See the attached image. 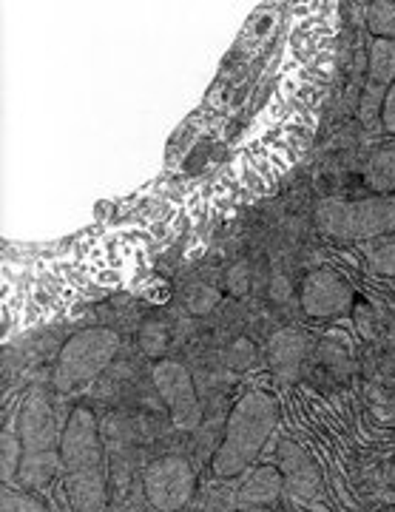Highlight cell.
Instances as JSON below:
<instances>
[{
    "label": "cell",
    "instance_id": "cell-1",
    "mask_svg": "<svg viewBox=\"0 0 395 512\" xmlns=\"http://www.w3.org/2000/svg\"><path fill=\"white\" fill-rule=\"evenodd\" d=\"M279 421V404L265 390H248L234 410L225 416L222 441L211 456L216 478L242 476L265 450L270 433Z\"/></svg>",
    "mask_w": 395,
    "mask_h": 512
},
{
    "label": "cell",
    "instance_id": "cell-2",
    "mask_svg": "<svg viewBox=\"0 0 395 512\" xmlns=\"http://www.w3.org/2000/svg\"><path fill=\"white\" fill-rule=\"evenodd\" d=\"M18 436L23 444V461L18 470L20 490H46L63 467L60 439L66 421H60L46 390H32L18 413Z\"/></svg>",
    "mask_w": 395,
    "mask_h": 512
},
{
    "label": "cell",
    "instance_id": "cell-3",
    "mask_svg": "<svg viewBox=\"0 0 395 512\" xmlns=\"http://www.w3.org/2000/svg\"><path fill=\"white\" fill-rule=\"evenodd\" d=\"M120 353V336L111 328L80 330L66 339L54 365V387L60 393H74L97 382Z\"/></svg>",
    "mask_w": 395,
    "mask_h": 512
},
{
    "label": "cell",
    "instance_id": "cell-4",
    "mask_svg": "<svg viewBox=\"0 0 395 512\" xmlns=\"http://www.w3.org/2000/svg\"><path fill=\"white\" fill-rule=\"evenodd\" d=\"M316 220L324 234L359 242L376 239L395 231V194L390 197H370V200H324L316 208Z\"/></svg>",
    "mask_w": 395,
    "mask_h": 512
},
{
    "label": "cell",
    "instance_id": "cell-5",
    "mask_svg": "<svg viewBox=\"0 0 395 512\" xmlns=\"http://www.w3.org/2000/svg\"><path fill=\"white\" fill-rule=\"evenodd\" d=\"M143 493L157 512H182L197 493V470L182 456H160L143 473Z\"/></svg>",
    "mask_w": 395,
    "mask_h": 512
},
{
    "label": "cell",
    "instance_id": "cell-6",
    "mask_svg": "<svg viewBox=\"0 0 395 512\" xmlns=\"http://www.w3.org/2000/svg\"><path fill=\"white\" fill-rule=\"evenodd\" d=\"M60 458H63L66 476L106 470L103 433H100V421L91 413V407L77 404V407H72V413L66 416L63 439H60Z\"/></svg>",
    "mask_w": 395,
    "mask_h": 512
},
{
    "label": "cell",
    "instance_id": "cell-7",
    "mask_svg": "<svg viewBox=\"0 0 395 512\" xmlns=\"http://www.w3.org/2000/svg\"><path fill=\"white\" fill-rule=\"evenodd\" d=\"M151 379L162 404L171 413V421L185 433H197L202 427V399H199L191 370L174 359H160L151 370Z\"/></svg>",
    "mask_w": 395,
    "mask_h": 512
},
{
    "label": "cell",
    "instance_id": "cell-8",
    "mask_svg": "<svg viewBox=\"0 0 395 512\" xmlns=\"http://www.w3.org/2000/svg\"><path fill=\"white\" fill-rule=\"evenodd\" d=\"M302 311L313 319H333L342 316L353 308V288L347 285V279L339 276L336 271H313L302 282V293H299Z\"/></svg>",
    "mask_w": 395,
    "mask_h": 512
},
{
    "label": "cell",
    "instance_id": "cell-9",
    "mask_svg": "<svg viewBox=\"0 0 395 512\" xmlns=\"http://www.w3.org/2000/svg\"><path fill=\"white\" fill-rule=\"evenodd\" d=\"M276 467L285 478V490H290L299 498H313L322 487V476L316 461L307 456L305 450L293 441H282L279 453H276Z\"/></svg>",
    "mask_w": 395,
    "mask_h": 512
},
{
    "label": "cell",
    "instance_id": "cell-10",
    "mask_svg": "<svg viewBox=\"0 0 395 512\" xmlns=\"http://www.w3.org/2000/svg\"><path fill=\"white\" fill-rule=\"evenodd\" d=\"M307 353V336L299 330H279L268 345V365L279 382H293L302 370Z\"/></svg>",
    "mask_w": 395,
    "mask_h": 512
},
{
    "label": "cell",
    "instance_id": "cell-11",
    "mask_svg": "<svg viewBox=\"0 0 395 512\" xmlns=\"http://www.w3.org/2000/svg\"><path fill=\"white\" fill-rule=\"evenodd\" d=\"M282 490H285V478L279 473V467H273V464L256 467L236 490V504H239V510L242 507H270L279 501Z\"/></svg>",
    "mask_w": 395,
    "mask_h": 512
},
{
    "label": "cell",
    "instance_id": "cell-12",
    "mask_svg": "<svg viewBox=\"0 0 395 512\" xmlns=\"http://www.w3.org/2000/svg\"><path fill=\"white\" fill-rule=\"evenodd\" d=\"M66 495H69L72 512H106V470H91V473L66 476Z\"/></svg>",
    "mask_w": 395,
    "mask_h": 512
},
{
    "label": "cell",
    "instance_id": "cell-13",
    "mask_svg": "<svg viewBox=\"0 0 395 512\" xmlns=\"http://www.w3.org/2000/svg\"><path fill=\"white\" fill-rule=\"evenodd\" d=\"M367 185L381 197L395 194V148H381L367 163Z\"/></svg>",
    "mask_w": 395,
    "mask_h": 512
},
{
    "label": "cell",
    "instance_id": "cell-14",
    "mask_svg": "<svg viewBox=\"0 0 395 512\" xmlns=\"http://www.w3.org/2000/svg\"><path fill=\"white\" fill-rule=\"evenodd\" d=\"M370 83L390 89L395 83V40H373L370 46Z\"/></svg>",
    "mask_w": 395,
    "mask_h": 512
},
{
    "label": "cell",
    "instance_id": "cell-15",
    "mask_svg": "<svg viewBox=\"0 0 395 512\" xmlns=\"http://www.w3.org/2000/svg\"><path fill=\"white\" fill-rule=\"evenodd\" d=\"M20 461H23V444H20L18 424H9L0 433V478H3V484L18 481Z\"/></svg>",
    "mask_w": 395,
    "mask_h": 512
},
{
    "label": "cell",
    "instance_id": "cell-16",
    "mask_svg": "<svg viewBox=\"0 0 395 512\" xmlns=\"http://www.w3.org/2000/svg\"><path fill=\"white\" fill-rule=\"evenodd\" d=\"M168 339H171V333H168L165 322L151 319V322H145L143 328H140V350H143L145 356L157 359V362L162 359V353L168 350Z\"/></svg>",
    "mask_w": 395,
    "mask_h": 512
},
{
    "label": "cell",
    "instance_id": "cell-17",
    "mask_svg": "<svg viewBox=\"0 0 395 512\" xmlns=\"http://www.w3.org/2000/svg\"><path fill=\"white\" fill-rule=\"evenodd\" d=\"M367 26L376 40H395V3H373L367 12Z\"/></svg>",
    "mask_w": 395,
    "mask_h": 512
},
{
    "label": "cell",
    "instance_id": "cell-18",
    "mask_svg": "<svg viewBox=\"0 0 395 512\" xmlns=\"http://www.w3.org/2000/svg\"><path fill=\"white\" fill-rule=\"evenodd\" d=\"M384 94H387V89H384V86H376V83H370V86L364 89V97H361V106H359V117H361V123H364L367 128L381 126Z\"/></svg>",
    "mask_w": 395,
    "mask_h": 512
},
{
    "label": "cell",
    "instance_id": "cell-19",
    "mask_svg": "<svg viewBox=\"0 0 395 512\" xmlns=\"http://www.w3.org/2000/svg\"><path fill=\"white\" fill-rule=\"evenodd\" d=\"M0 512H52L46 510V504L32 493H20V490H3L0 493Z\"/></svg>",
    "mask_w": 395,
    "mask_h": 512
},
{
    "label": "cell",
    "instance_id": "cell-20",
    "mask_svg": "<svg viewBox=\"0 0 395 512\" xmlns=\"http://www.w3.org/2000/svg\"><path fill=\"white\" fill-rule=\"evenodd\" d=\"M197 512H239V504H236V495H231L228 490L211 487L202 495V501L197 504Z\"/></svg>",
    "mask_w": 395,
    "mask_h": 512
},
{
    "label": "cell",
    "instance_id": "cell-21",
    "mask_svg": "<svg viewBox=\"0 0 395 512\" xmlns=\"http://www.w3.org/2000/svg\"><path fill=\"white\" fill-rule=\"evenodd\" d=\"M370 268L381 276H395V242L378 245L370 251Z\"/></svg>",
    "mask_w": 395,
    "mask_h": 512
},
{
    "label": "cell",
    "instance_id": "cell-22",
    "mask_svg": "<svg viewBox=\"0 0 395 512\" xmlns=\"http://www.w3.org/2000/svg\"><path fill=\"white\" fill-rule=\"evenodd\" d=\"M216 302H219V291H214V288H197V291H191V296H188V308H191V313H197V316L214 311Z\"/></svg>",
    "mask_w": 395,
    "mask_h": 512
},
{
    "label": "cell",
    "instance_id": "cell-23",
    "mask_svg": "<svg viewBox=\"0 0 395 512\" xmlns=\"http://www.w3.org/2000/svg\"><path fill=\"white\" fill-rule=\"evenodd\" d=\"M248 285H251V271H248V265H245V262H236L234 268L228 271V291L236 293V296H242V293L248 291Z\"/></svg>",
    "mask_w": 395,
    "mask_h": 512
},
{
    "label": "cell",
    "instance_id": "cell-24",
    "mask_svg": "<svg viewBox=\"0 0 395 512\" xmlns=\"http://www.w3.org/2000/svg\"><path fill=\"white\" fill-rule=\"evenodd\" d=\"M381 128L387 134H395V83L384 94V106H381Z\"/></svg>",
    "mask_w": 395,
    "mask_h": 512
},
{
    "label": "cell",
    "instance_id": "cell-25",
    "mask_svg": "<svg viewBox=\"0 0 395 512\" xmlns=\"http://www.w3.org/2000/svg\"><path fill=\"white\" fill-rule=\"evenodd\" d=\"M270 296H273V299H279V302H282V299H288L290 285L285 276H276V279H273V285H270Z\"/></svg>",
    "mask_w": 395,
    "mask_h": 512
},
{
    "label": "cell",
    "instance_id": "cell-26",
    "mask_svg": "<svg viewBox=\"0 0 395 512\" xmlns=\"http://www.w3.org/2000/svg\"><path fill=\"white\" fill-rule=\"evenodd\" d=\"M239 512H270V507H242Z\"/></svg>",
    "mask_w": 395,
    "mask_h": 512
},
{
    "label": "cell",
    "instance_id": "cell-27",
    "mask_svg": "<svg viewBox=\"0 0 395 512\" xmlns=\"http://www.w3.org/2000/svg\"><path fill=\"white\" fill-rule=\"evenodd\" d=\"M390 481H393V487H395V464H393V470H390Z\"/></svg>",
    "mask_w": 395,
    "mask_h": 512
},
{
    "label": "cell",
    "instance_id": "cell-28",
    "mask_svg": "<svg viewBox=\"0 0 395 512\" xmlns=\"http://www.w3.org/2000/svg\"><path fill=\"white\" fill-rule=\"evenodd\" d=\"M52 512H60V510H52Z\"/></svg>",
    "mask_w": 395,
    "mask_h": 512
}]
</instances>
